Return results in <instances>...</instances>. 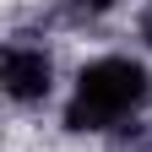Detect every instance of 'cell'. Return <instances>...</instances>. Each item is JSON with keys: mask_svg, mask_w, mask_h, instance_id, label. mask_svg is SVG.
<instances>
[{"mask_svg": "<svg viewBox=\"0 0 152 152\" xmlns=\"http://www.w3.org/2000/svg\"><path fill=\"white\" fill-rule=\"evenodd\" d=\"M141 98H147V71L136 60H120V54L92 60L76 76V98L65 109V125L71 130H103L114 120H125Z\"/></svg>", "mask_w": 152, "mask_h": 152, "instance_id": "1", "label": "cell"}, {"mask_svg": "<svg viewBox=\"0 0 152 152\" xmlns=\"http://www.w3.org/2000/svg\"><path fill=\"white\" fill-rule=\"evenodd\" d=\"M0 76H6V92L11 98H44L49 82H54V71H49V54L44 49H6V65H0Z\"/></svg>", "mask_w": 152, "mask_h": 152, "instance_id": "2", "label": "cell"}, {"mask_svg": "<svg viewBox=\"0 0 152 152\" xmlns=\"http://www.w3.org/2000/svg\"><path fill=\"white\" fill-rule=\"evenodd\" d=\"M65 6H71V11H87V16H98V11H109V6H114V0H65Z\"/></svg>", "mask_w": 152, "mask_h": 152, "instance_id": "3", "label": "cell"}, {"mask_svg": "<svg viewBox=\"0 0 152 152\" xmlns=\"http://www.w3.org/2000/svg\"><path fill=\"white\" fill-rule=\"evenodd\" d=\"M141 33H147V38H152V6H147V16H141Z\"/></svg>", "mask_w": 152, "mask_h": 152, "instance_id": "4", "label": "cell"}]
</instances>
